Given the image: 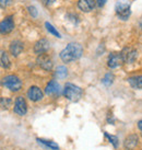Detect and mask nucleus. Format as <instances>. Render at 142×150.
Masks as SVG:
<instances>
[{"label":"nucleus","instance_id":"f257e3e1","mask_svg":"<svg viewBox=\"0 0 142 150\" xmlns=\"http://www.w3.org/2000/svg\"><path fill=\"white\" fill-rule=\"evenodd\" d=\"M82 53H83V48L80 44L70 43L60 52V58L65 63H71L79 59L82 56Z\"/></svg>","mask_w":142,"mask_h":150},{"label":"nucleus","instance_id":"f03ea898","mask_svg":"<svg viewBox=\"0 0 142 150\" xmlns=\"http://www.w3.org/2000/svg\"><path fill=\"white\" fill-rule=\"evenodd\" d=\"M63 94L67 98L68 100L72 101V102H77L81 99V96L83 94L82 89L78 86H75L73 83H66L65 89H63Z\"/></svg>","mask_w":142,"mask_h":150},{"label":"nucleus","instance_id":"7ed1b4c3","mask_svg":"<svg viewBox=\"0 0 142 150\" xmlns=\"http://www.w3.org/2000/svg\"><path fill=\"white\" fill-rule=\"evenodd\" d=\"M4 86L10 91L17 92L22 88V81L18 76L10 75L4 78Z\"/></svg>","mask_w":142,"mask_h":150},{"label":"nucleus","instance_id":"20e7f679","mask_svg":"<svg viewBox=\"0 0 142 150\" xmlns=\"http://www.w3.org/2000/svg\"><path fill=\"white\" fill-rule=\"evenodd\" d=\"M115 10H116V13L119 17V19H121V20H128V18L130 17V13H131L129 4L124 2V1H117L115 4Z\"/></svg>","mask_w":142,"mask_h":150},{"label":"nucleus","instance_id":"39448f33","mask_svg":"<svg viewBox=\"0 0 142 150\" xmlns=\"http://www.w3.org/2000/svg\"><path fill=\"white\" fill-rule=\"evenodd\" d=\"M121 56H122V59H124V63L131 64L137 59L138 53H137V50L131 48V47H126L121 52Z\"/></svg>","mask_w":142,"mask_h":150},{"label":"nucleus","instance_id":"423d86ee","mask_svg":"<svg viewBox=\"0 0 142 150\" xmlns=\"http://www.w3.org/2000/svg\"><path fill=\"white\" fill-rule=\"evenodd\" d=\"M14 112L20 116L25 115L27 112V104H26L23 96H18L17 98V100L14 102Z\"/></svg>","mask_w":142,"mask_h":150},{"label":"nucleus","instance_id":"0eeeda50","mask_svg":"<svg viewBox=\"0 0 142 150\" xmlns=\"http://www.w3.org/2000/svg\"><path fill=\"white\" fill-rule=\"evenodd\" d=\"M37 65L41 68H43L44 70L46 71H50L53 69V62L48 55L46 54H42V55H38L37 57Z\"/></svg>","mask_w":142,"mask_h":150},{"label":"nucleus","instance_id":"6e6552de","mask_svg":"<svg viewBox=\"0 0 142 150\" xmlns=\"http://www.w3.org/2000/svg\"><path fill=\"white\" fill-rule=\"evenodd\" d=\"M49 47H50L49 41L46 40V38H42V40L37 41L35 46H34V53L37 55L45 54L47 50H49Z\"/></svg>","mask_w":142,"mask_h":150},{"label":"nucleus","instance_id":"1a4fd4ad","mask_svg":"<svg viewBox=\"0 0 142 150\" xmlns=\"http://www.w3.org/2000/svg\"><path fill=\"white\" fill-rule=\"evenodd\" d=\"M13 29H14V22H13V18L11 16L6 18L0 24V31L2 34L10 33Z\"/></svg>","mask_w":142,"mask_h":150},{"label":"nucleus","instance_id":"9d476101","mask_svg":"<svg viewBox=\"0 0 142 150\" xmlns=\"http://www.w3.org/2000/svg\"><path fill=\"white\" fill-rule=\"evenodd\" d=\"M122 63H124V59H122L121 53H119V54L113 53V54L109 55L108 62H107V65H108L109 68H116V67L120 66Z\"/></svg>","mask_w":142,"mask_h":150},{"label":"nucleus","instance_id":"9b49d317","mask_svg":"<svg viewBox=\"0 0 142 150\" xmlns=\"http://www.w3.org/2000/svg\"><path fill=\"white\" fill-rule=\"evenodd\" d=\"M27 96L31 101H34V102H37V101L42 100L43 99V92L42 90L38 87H31L27 91Z\"/></svg>","mask_w":142,"mask_h":150},{"label":"nucleus","instance_id":"f8f14e48","mask_svg":"<svg viewBox=\"0 0 142 150\" xmlns=\"http://www.w3.org/2000/svg\"><path fill=\"white\" fill-rule=\"evenodd\" d=\"M95 0H79L78 7L83 12H90L95 7Z\"/></svg>","mask_w":142,"mask_h":150},{"label":"nucleus","instance_id":"ddd939ff","mask_svg":"<svg viewBox=\"0 0 142 150\" xmlns=\"http://www.w3.org/2000/svg\"><path fill=\"white\" fill-rule=\"evenodd\" d=\"M23 48H24L23 43L20 42V41H13V42L10 44L9 50H10V53H11L13 56H15V57H17V56H19V55L23 52Z\"/></svg>","mask_w":142,"mask_h":150},{"label":"nucleus","instance_id":"4468645a","mask_svg":"<svg viewBox=\"0 0 142 150\" xmlns=\"http://www.w3.org/2000/svg\"><path fill=\"white\" fill-rule=\"evenodd\" d=\"M59 91H60V86L55 80H51L50 82H48L45 89V93L48 96H56L59 93Z\"/></svg>","mask_w":142,"mask_h":150},{"label":"nucleus","instance_id":"2eb2a0df","mask_svg":"<svg viewBox=\"0 0 142 150\" xmlns=\"http://www.w3.org/2000/svg\"><path fill=\"white\" fill-rule=\"evenodd\" d=\"M138 136L137 135H130L125 139V142H124V146H125L126 149L128 150H134L136 147L138 146Z\"/></svg>","mask_w":142,"mask_h":150},{"label":"nucleus","instance_id":"dca6fc26","mask_svg":"<svg viewBox=\"0 0 142 150\" xmlns=\"http://www.w3.org/2000/svg\"><path fill=\"white\" fill-rule=\"evenodd\" d=\"M128 82L134 89H142V76H134L128 78Z\"/></svg>","mask_w":142,"mask_h":150},{"label":"nucleus","instance_id":"f3484780","mask_svg":"<svg viewBox=\"0 0 142 150\" xmlns=\"http://www.w3.org/2000/svg\"><path fill=\"white\" fill-rule=\"evenodd\" d=\"M37 142H39V144L44 145V146H46L47 148H49V149H51V150H58L59 149L58 144H56V142H54L45 140V139H39V138L37 139Z\"/></svg>","mask_w":142,"mask_h":150},{"label":"nucleus","instance_id":"a211bd4d","mask_svg":"<svg viewBox=\"0 0 142 150\" xmlns=\"http://www.w3.org/2000/svg\"><path fill=\"white\" fill-rule=\"evenodd\" d=\"M67 76H68V70L66 67L60 66L57 68V70H56V77L57 78H59V79H65Z\"/></svg>","mask_w":142,"mask_h":150},{"label":"nucleus","instance_id":"6ab92c4d","mask_svg":"<svg viewBox=\"0 0 142 150\" xmlns=\"http://www.w3.org/2000/svg\"><path fill=\"white\" fill-rule=\"evenodd\" d=\"M45 26H46L47 31H48V32H49L50 34H53L54 36H56V38H61V35H60V33H59L58 31L56 30V28H55L54 25L50 24L49 22H46V23H45Z\"/></svg>","mask_w":142,"mask_h":150},{"label":"nucleus","instance_id":"aec40b11","mask_svg":"<svg viewBox=\"0 0 142 150\" xmlns=\"http://www.w3.org/2000/svg\"><path fill=\"white\" fill-rule=\"evenodd\" d=\"M114 79H115V77H114L113 74L108 72V74L105 75V77L103 78V80H102V82H103V84H105L106 87H109V86L114 82Z\"/></svg>","mask_w":142,"mask_h":150},{"label":"nucleus","instance_id":"412c9836","mask_svg":"<svg viewBox=\"0 0 142 150\" xmlns=\"http://www.w3.org/2000/svg\"><path fill=\"white\" fill-rule=\"evenodd\" d=\"M1 63H2V67L6 69H8L10 67V59L6 52H1Z\"/></svg>","mask_w":142,"mask_h":150},{"label":"nucleus","instance_id":"4be33fe9","mask_svg":"<svg viewBox=\"0 0 142 150\" xmlns=\"http://www.w3.org/2000/svg\"><path fill=\"white\" fill-rule=\"evenodd\" d=\"M105 136H106V137L108 138L109 142H110L112 144H113L115 148H116V147L118 146V138H117V137H115V136H112V135H108L107 133H105Z\"/></svg>","mask_w":142,"mask_h":150},{"label":"nucleus","instance_id":"5701e85b","mask_svg":"<svg viewBox=\"0 0 142 150\" xmlns=\"http://www.w3.org/2000/svg\"><path fill=\"white\" fill-rule=\"evenodd\" d=\"M27 9H29V12H30V14H31L32 17H33V18L37 17V10H36V8H35V7H33V6H30Z\"/></svg>","mask_w":142,"mask_h":150},{"label":"nucleus","instance_id":"b1692460","mask_svg":"<svg viewBox=\"0 0 142 150\" xmlns=\"http://www.w3.org/2000/svg\"><path fill=\"white\" fill-rule=\"evenodd\" d=\"M11 0H0V4H1V8L4 9L9 4H10Z\"/></svg>","mask_w":142,"mask_h":150},{"label":"nucleus","instance_id":"393cba45","mask_svg":"<svg viewBox=\"0 0 142 150\" xmlns=\"http://www.w3.org/2000/svg\"><path fill=\"white\" fill-rule=\"evenodd\" d=\"M106 1H107V0H96V4H97L98 8H102V7H104V4H106Z\"/></svg>","mask_w":142,"mask_h":150},{"label":"nucleus","instance_id":"a878e982","mask_svg":"<svg viewBox=\"0 0 142 150\" xmlns=\"http://www.w3.org/2000/svg\"><path fill=\"white\" fill-rule=\"evenodd\" d=\"M43 4H46V6H50V4H53L56 1V0H42Z\"/></svg>","mask_w":142,"mask_h":150},{"label":"nucleus","instance_id":"bb28decb","mask_svg":"<svg viewBox=\"0 0 142 150\" xmlns=\"http://www.w3.org/2000/svg\"><path fill=\"white\" fill-rule=\"evenodd\" d=\"M138 127H139V129H141V130H142V121H139Z\"/></svg>","mask_w":142,"mask_h":150},{"label":"nucleus","instance_id":"cd10ccee","mask_svg":"<svg viewBox=\"0 0 142 150\" xmlns=\"http://www.w3.org/2000/svg\"><path fill=\"white\" fill-rule=\"evenodd\" d=\"M141 28H142V23H141Z\"/></svg>","mask_w":142,"mask_h":150},{"label":"nucleus","instance_id":"c85d7f7f","mask_svg":"<svg viewBox=\"0 0 142 150\" xmlns=\"http://www.w3.org/2000/svg\"><path fill=\"white\" fill-rule=\"evenodd\" d=\"M141 136H142V133H141Z\"/></svg>","mask_w":142,"mask_h":150}]
</instances>
